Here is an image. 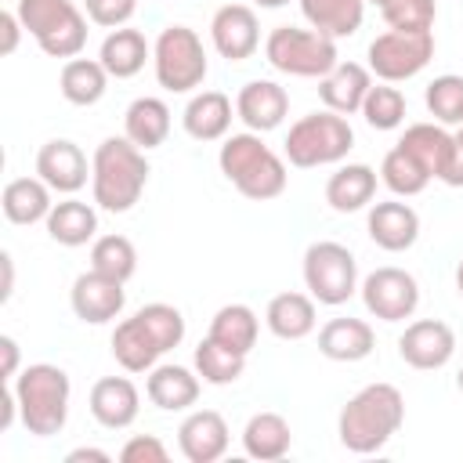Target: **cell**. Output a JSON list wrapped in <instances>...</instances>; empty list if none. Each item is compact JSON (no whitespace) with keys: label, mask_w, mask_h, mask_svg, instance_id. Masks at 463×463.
Instances as JSON below:
<instances>
[{"label":"cell","mask_w":463,"mask_h":463,"mask_svg":"<svg viewBox=\"0 0 463 463\" xmlns=\"http://www.w3.org/2000/svg\"><path fill=\"white\" fill-rule=\"evenodd\" d=\"M119 459H123V463H166L170 452H166V445H163L156 434H134V438H127V445L119 449Z\"/></svg>","instance_id":"obj_43"},{"label":"cell","mask_w":463,"mask_h":463,"mask_svg":"<svg viewBox=\"0 0 463 463\" xmlns=\"http://www.w3.org/2000/svg\"><path fill=\"white\" fill-rule=\"evenodd\" d=\"M456 141H459V145H463V123H459V130H456Z\"/></svg>","instance_id":"obj_51"},{"label":"cell","mask_w":463,"mask_h":463,"mask_svg":"<svg viewBox=\"0 0 463 463\" xmlns=\"http://www.w3.org/2000/svg\"><path fill=\"white\" fill-rule=\"evenodd\" d=\"M192 362H195L199 380H203V383H213V387H228V383H235V380L246 373V354H239V351H232V347H224V344H217L213 336L199 340Z\"/></svg>","instance_id":"obj_36"},{"label":"cell","mask_w":463,"mask_h":463,"mask_svg":"<svg viewBox=\"0 0 463 463\" xmlns=\"http://www.w3.org/2000/svg\"><path fill=\"white\" fill-rule=\"evenodd\" d=\"M69 304H72V315L87 326H105V322H116L127 307V289L119 279H109L101 271H83L72 279V289H69Z\"/></svg>","instance_id":"obj_14"},{"label":"cell","mask_w":463,"mask_h":463,"mask_svg":"<svg viewBox=\"0 0 463 463\" xmlns=\"http://www.w3.org/2000/svg\"><path fill=\"white\" fill-rule=\"evenodd\" d=\"M365 65L376 80L383 83H405L412 76H420L430 58H434V33H402V29H387L380 33L369 51H365Z\"/></svg>","instance_id":"obj_11"},{"label":"cell","mask_w":463,"mask_h":463,"mask_svg":"<svg viewBox=\"0 0 463 463\" xmlns=\"http://www.w3.org/2000/svg\"><path fill=\"white\" fill-rule=\"evenodd\" d=\"M365 4H376V7H383V4H387V0H365Z\"/></svg>","instance_id":"obj_52"},{"label":"cell","mask_w":463,"mask_h":463,"mask_svg":"<svg viewBox=\"0 0 463 463\" xmlns=\"http://www.w3.org/2000/svg\"><path fill=\"white\" fill-rule=\"evenodd\" d=\"M152 69L156 83L166 94H192L195 87H203L210 61L199 33L188 25H166L152 43Z\"/></svg>","instance_id":"obj_8"},{"label":"cell","mask_w":463,"mask_h":463,"mask_svg":"<svg viewBox=\"0 0 463 463\" xmlns=\"http://www.w3.org/2000/svg\"><path fill=\"white\" fill-rule=\"evenodd\" d=\"M232 430L217 409H195L177 427V449L188 463H217L228 452Z\"/></svg>","instance_id":"obj_16"},{"label":"cell","mask_w":463,"mask_h":463,"mask_svg":"<svg viewBox=\"0 0 463 463\" xmlns=\"http://www.w3.org/2000/svg\"><path fill=\"white\" fill-rule=\"evenodd\" d=\"M90 268L109 279L127 282L137 271V250L127 235H98L90 242Z\"/></svg>","instance_id":"obj_38"},{"label":"cell","mask_w":463,"mask_h":463,"mask_svg":"<svg viewBox=\"0 0 463 463\" xmlns=\"http://www.w3.org/2000/svg\"><path fill=\"white\" fill-rule=\"evenodd\" d=\"M184 340V315L174 304H145L112 329V358L127 373H148Z\"/></svg>","instance_id":"obj_2"},{"label":"cell","mask_w":463,"mask_h":463,"mask_svg":"<svg viewBox=\"0 0 463 463\" xmlns=\"http://www.w3.org/2000/svg\"><path fill=\"white\" fill-rule=\"evenodd\" d=\"M365 232L380 250L402 253V250L416 246V239H420V213L402 199H383V203L369 206Z\"/></svg>","instance_id":"obj_19"},{"label":"cell","mask_w":463,"mask_h":463,"mask_svg":"<svg viewBox=\"0 0 463 463\" xmlns=\"http://www.w3.org/2000/svg\"><path fill=\"white\" fill-rule=\"evenodd\" d=\"M304 286L307 293L326 304V307H340L358 293V260L344 242L333 239H318L304 250Z\"/></svg>","instance_id":"obj_10"},{"label":"cell","mask_w":463,"mask_h":463,"mask_svg":"<svg viewBox=\"0 0 463 463\" xmlns=\"http://www.w3.org/2000/svg\"><path fill=\"white\" fill-rule=\"evenodd\" d=\"M0 354H4V365H0V376H4V380H14V376L22 373V369H18V358H22V354H18V340L4 333V336H0Z\"/></svg>","instance_id":"obj_45"},{"label":"cell","mask_w":463,"mask_h":463,"mask_svg":"<svg viewBox=\"0 0 463 463\" xmlns=\"http://www.w3.org/2000/svg\"><path fill=\"white\" fill-rule=\"evenodd\" d=\"M456 289H459V297H463V260L456 264Z\"/></svg>","instance_id":"obj_49"},{"label":"cell","mask_w":463,"mask_h":463,"mask_svg":"<svg viewBox=\"0 0 463 463\" xmlns=\"http://www.w3.org/2000/svg\"><path fill=\"white\" fill-rule=\"evenodd\" d=\"M83 11L94 25L101 29H119L134 18L137 11V0H83Z\"/></svg>","instance_id":"obj_42"},{"label":"cell","mask_w":463,"mask_h":463,"mask_svg":"<svg viewBox=\"0 0 463 463\" xmlns=\"http://www.w3.org/2000/svg\"><path fill=\"white\" fill-rule=\"evenodd\" d=\"M362 304L380 322H405L420 307V282L412 271L383 264L362 279Z\"/></svg>","instance_id":"obj_12"},{"label":"cell","mask_w":463,"mask_h":463,"mask_svg":"<svg viewBox=\"0 0 463 463\" xmlns=\"http://www.w3.org/2000/svg\"><path fill=\"white\" fill-rule=\"evenodd\" d=\"M376 195V170L369 163H344L326 181V203L336 213H358Z\"/></svg>","instance_id":"obj_30"},{"label":"cell","mask_w":463,"mask_h":463,"mask_svg":"<svg viewBox=\"0 0 463 463\" xmlns=\"http://www.w3.org/2000/svg\"><path fill=\"white\" fill-rule=\"evenodd\" d=\"M456 354V333L441 318H416L398 336V358L412 369H445Z\"/></svg>","instance_id":"obj_13"},{"label":"cell","mask_w":463,"mask_h":463,"mask_svg":"<svg viewBox=\"0 0 463 463\" xmlns=\"http://www.w3.org/2000/svg\"><path fill=\"white\" fill-rule=\"evenodd\" d=\"M112 456L105 452V449H90V445H80V449H72L69 456H65V463H109Z\"/></svg>","instance_id":"obj_46"},{"label":"cell","mask_w":463,"mask_h":463,"mask_svg":"<svg viewBox=\"0 0 463 463\" xmlns=\"http://www.w3.org/2000/svg\"><path fill=\"white\" fill-rule=\"evenodd\" d=\"M380 181H383L387 192H394L398 199H409V195H420V192L430 184V174H427L402 145H394V148L383 156V163H380Z\"/></svg>","instance_id":"obj_37"},{"label":"cell","mask_w":463,"mask_h":463,"mask_svg":"<svg viewBox=\"0 0 463 463\" xmlns=\"http://www.w3.org/2000/svg\"><path fill=\"white\" fill-rule=\"evenodd\" d=\"M43 224H47V235L58 246H69V250L87 246V242L98 239V210L90 203H83V199H72V195L54 203Z\"/></svg>","instance_id":"obj_31"},{"label":"cell","mask_w":463,"mask_h":463,"mask_svg":"<svg viewBox=\"0 0 463 463\" xmlns=\"http://www.w3.org/2000/svg\"><path fill=\"white\" fill-rule=\"evenodd\" d=\"M148 159L145 152L123 134L105 137L90 156V195L94 206L105 213H127L137 206L145 184H148Z\"/></svg>","instance_id":"obj_3"},{"label":"cell","mask_w":463,"mask_h":463,"mask_svg":"<svg viewBox=\"0 0 463 463\" xmlns=\"http://www.w3.org/2000/svg\"><path fill=\"white\" fill-rule=\"evenodd\" d=\"M235 105L224 90H195L181 112V127L195 141H224L232 130Z\"/></svg>","instance_id":"obj_21"},{"label":"cell","mask_w":463,"mask_h":463,"mask_svg":"<svg viewBox=\"0 0 463 463\" xmlns=\"http://www.w3.org/2000/svg\"><path fill=\"white\" fill-rule=\"evenodd\" d=\"M14 14L47 58H80L87 47V11L72 0H18Z\"/></svg>","instance_id":"obj_7"},{"label":"cell","mask_w":463,"mask_h":463,"mask_svg":"<svg viewBox=\"0 0 463 463\" xmlns=\"http://www.w3.org/2000/svg\"><path fill=\"white\" fill-rule=\"evenodd\" d=\"M286 112H289V94L275 80H250L235 94V116L253 134H268V130L282 127Z\"/></svg>","instance_id":"obj_20"},{"label":"cell","mask_w":463,"mask_h":463,"mask_svg":"<svg viewBox=\"0 0 463 463\" xmlns=\"http://www.w3.org/2000/svg\"><path fill=\"white\" fill-rule=\"evenodd\" d=\"M318 300L311 293H297V289H286V293H275L264 307V326L279 336V340H304L315 333L318 326Z\"/></svg>","instance_id":"obj_23"},{"label":"cell","mask_w":463,"mask_h":463,"mask_svg":"<svg viewBox=\"0 0 463 463\" xmlns=\"http://www.w3.org/2000/svg\"><path fill=\"white\" fill-rule=\"evenodd\" d=\"M36 177H43L61 195H76L90 177V163H87V156H83V148L76 141L51 137L36 152Z\"/></svg>","instance_id":"obj_17"},{"label":"cell","mask_w":463,"mask_h":463,"mask_svg":"<svg viewBox=\"0 0 463 463\" xmlns=\"http://www.w3.org/2000/svg\"><path fill=\"white\" fill-rule=\"evenodd\" d=\"M318 351L329 358V362H362L376 351V333L365 318H329L322 329H318Z\"/></svg>","instance_id":"obj_25"},{"label":"cell","mask_w":463,"mask_h":463,"mask_svg":"<svg viewBox=\"0 0 463 463\" xmlns=\"http://www.w3.org/2000/svg\"><path fill=\"white\" fill-rule=\"evenodd\" d=\"M257 333H260V318L250 304H224L217 307V315L210 318V333L217 344L239 351V354H250L253 344H257Z\"/></svg>","instance_id":"obj_35"},{"label":"cell","mask_w":463,"mask_h":463,"mask_svg":"<svg viewBox=\"0 0 463 463\" xmlns=\"http://www.w3.org/2000/svg\"><path fill=\"white\" fill-rule=\"evenodd\" d=\"M351 148H354V130H351L347 116H340V112H333V109L300 116V119L289 127L286 141H282L286 163H289V166H300V170L340 163V159H347Z\"/></svg>","instance_id":"obj_6"},{"label":"cell","mask_w":463,"mask_h":463,"mask_svg":"<svg viewBox=\"0 0 463 463\" xmlns=\"http://www.w3.org/2000/svg\"><path fill=\"white\" fill-rule=\"evenodd\" d=\"M210 43L228 61H246L260 47V22L250 4H224L210 18Z\"/></svg>","instance_id":"obj_15"},{"label":"cell","mask_w":463,"mask_h":463,"mask_svg":"<svg viewBox=\"0 0 463 463\" xmlns=\"http://www.w3.org/2000/svg\"><path fill=\"white\" fill-rule=\"evenodd\" d=\"M148 58H152V47H148L145 33H141V29H130V25L109 29V36L101 40V51H98V61L109 69L112 80H130V76H137Z\"/></svg>","instance_id":"obj_26"},{"label":"cell","mask_w":463,"mask_h":463,"mask_svg":"<svg viewBox=\"0 0 463 463\" xmlns=\"http://www.w3.org/2000/svg\"><path fill=\"white\" fill-rule=\"evenodd\" d=\"M293 449V430L282 412H253L242 427V452L260 463H275Z\"/></svg>","instance_id":"obj_27"},{"label":"cell","mask_w":463,"mask_h":463,"mask_svg":"<svg viewBox=\"0 0 463 463\" xmlns=\"http://www.w3.org/2000/svg\"><path fill=\"white\" fill-rule=\"evenodd\" d=\"M405 423V398L394 383H365L358 394L347 398V405L336 416L340 445L354 456L380 452Z\"/></svg>","instance_id":"obj_1"},{"label":"cell","mask_w":463,"mask_h":463,"mask_svg":"<svg viewBox=\"0 0 463 463\" xmlns=\"http://www.w3.org/2000/svg\"><path fill=\"white\" fill-rule=\"evenodd\" d=\"M7 383L14 387L18 412H22L18 420L29 434L36 438L61 434V427L69 423V398H72V383L61 365L33 362Z\"/></svg>","instance_id":"obj_5"},{"label":"cell","mask_w":463,"mask_h":463,"mask_svg":"<svg viewBox=\"0 0 463 463\" xmlns=\"http://www.w3.org/2000/svg\"><path fill=\"white\" fill-rule=\"evenodd\" d=\"M300 14L315 33L329 40H344L362 29L365 0H300Z\"/></svg>","instance_id":"obj_32"},{"label":"cell","mask_w":463,"mask_h":463,"mask_svg":"<svg viewBox=\"0 0 463 463\" xmlns=\"http://www.w3.org/2000/svg\"><path fill=\"white\" fill-rule=\"evenodd\" d=\"M456 387H459V394H463V365H459V373H456Z\"/></svg>","instance_id":"obj_50"},{"label":"cell","mask_w":463,"mask_h":463,"mask_svg":"<svg viewBox=\"0 0 463 463\" xmlns=\"http://www.w3.org/2000/svg\"><path fill=\"white\" fill-rule=\"evenodd\" d=\"M387 29H402V33H430L434 18H438V4L434 0H387L380 7Z\"/></svg>","instance_id":"obj_41"},{"label":"cell","mask_w":463,"mask_h":463,"mask_svg":"<svg viewBox=\"0 0 463 463\" xmlns=\"http://www.w3.org/2000/svg\"><path fill=\"white\" fill-rule=\"evenodd\" d=\"M373 87V72L369 65H358V61H336L322 80H318V98L326 109L340 112V116H351V112H362V101Z\"/></svg>","instance_id":"obj_22"},{"label":"cell","mask_w":463,"mask_h":463,"mask_svg":"<svg viewBox=\"0 0 463 463\" xmlns=\"http://www.w3.org/2000/svg\"><path fill=\"white\" fill-rule=\"evenodd\" d=\"M109 80L112 76L98 58H69L61 65V72H58V90H61V98L69 105L87 109V105H98L105 98Z\"/></svg>","instance_id":"obj_34"},{"label":"cell","mask_w":463,"mask_h":463,"mask_svg":"<svg viewBox=\"0 0 463 463\" xmlns=\"http://www.w3.org/2000/svg\"><path fill=\"white\" fill-rule=\"evenodd\" d=\"M87 405H90V416L105 430H127L141 412V394L130 376H101L94 380Z\"/></svg>","instance_id":"obj_18"},{"label":"cell","mask_w":463,"mask_h":463,"mask_svg":"<svg viewBox=\"0 0 463 463\" xmlns=\"http://www.w3.org/2000/svg\"><path fill=\"white\" fill-rule=\"evenodd\" d=\"M51 184L43 177H14L4 184V195H0V206H4V217L11 224H40L47 221L51 213Z\"/></svg>","instance_id":"obj_33"},{"label":"cell","mask_w":463,"mask_h":463,"mask_svg":"<svg viewBox=\"0 0 463 463\" xmlns=\"http://www.w3.org/2000/svg\"><path fill=\"white\" fill-rule=\"evenodd\" d=\"M217 166L235 184V192L246 195V199H253V203L279 199L286 192V184H289L286 156H279L275 148H268L264 137L253 134V130L228 134L221 141Z\"/></svg>","instance_id":"obj_4"},{"label":"cell","mask_w":463,"mask_h":463,"mask_svg":"<svg viewBox=\"0 0 463 463\" xmlns=\"http://www.w3.org/2000/svg\"><path fill=\"white\" fill-rule=\"evenodd\" d=\"M398 145H402L430 177L441 181V174H445V166H449V159H452V152H456V134H449L441 123H412V127H405V134H402Z\"/></svg>","instance_id":"obj_29"},{"label":"cell","mask_w":463,"mask_h":463,"mask_svg":"<svg viewBox=\"0 0 463 463\" xmlns=\"http://www.w3.org/2000/svg\"><path fill=\"white\" fill-rule=\"evenodd\" d=\"M257 7H268V11H275V7H286L289 0H253Z\"/></svg>","instance_id":"obj_48"},{"label":"cell","mask_w":463,"mask_h":463,"mask_svg":"<svg viewBox=\"0 0 463 463\" xmlns=\"http://www.w3.org/2000/svg\"><path fill=\"white\" fill-rule=\"evenodd\" d=\"M423 101H427V112L441 123V127H459L463 123V76L456 72H445V76H434L423 90Z\"/></svg>","instance_id":"obj_40"},{"label":"cell","mask_w":463,"mask_h":463,"mask_svg":"<svg viewBox=\"0 0 463 463\" xmlns=\"http://www.w3.org/2000/svg\"><path fill=\"white\" fill-rule=\"evenodd\" d=\"M199 373H192L188 365H152L148 369V380H145V394L156 409L163 412H184L199 402Z\"/></svg>","instance_id":"obj_24"},{"label":"cell","mask_w":463,"mask_h":463,"mask_svg":"<svg viewBox=\"0 0 463 463\" xmlns=\"http://www.w3.org/2000/svg\"><path fill=\"white\" fill-rule=\"evenodd\" d=\"M405 94L394 87V83H373L365 101H362V116L373 130H398L405 123Z\"/></svg>","instance_id":"obj_39"},{"label":"cell","mask_w":463,"mask_h":463,"mask_svg":"<svg viewBox=\"0 0 463 463\" xmlns=\"http://www.w3.org/2000/svg\"><path fill=\"white\" fill-rule=\"evenodd\" d=\"M264 58L275 72L304 76V80H322L340 61L336 40L300 25H275L264 40Z\"/></svg>","instance_id":"obj_9"},{"label":"cell","mask_w":463,"mask_h":463,"mask_svg":"<svg viewBox=\"0 0 463 463\" xmlns=\"http://www.w3.org/2000/svg\"><path fill=\"white\" fill-rule=\"evenodd\" d=\"M123 134L141 148V152H152L166 141L170 134V105L163 98H152V94H141L127 105L123 112Z\"/></svg>","instance_id":"obj_28"},{"label":"cell","mask_w":463,"mask_h":463,"mask_svg":"<svg viewBox=\"0 0 463 463\" xmlns=\"http://www.w3.org/2000/svg\"><path fill=\"white\" fill-rule=\"evenodd\" d=\"M22 33H25L22 18H18L14 11H0V54H14Z\"/></svg>","instance_id":"obj_44"},{"label":"cell","mask_w":463,"mask_h":463,"mask_svg":"<svg viewBox=\"0 0 463 463\" xmlns=\"http://www.w3.org/2000/svg\"><path fill=\"white\" fill-rule=\"evenodd\" d=\"M0 268H4V286H0V297L4 300H11V293H14V257L4 250L0 253Z\"/></svg>","instance_id":"obj_47"}]
</instances>
